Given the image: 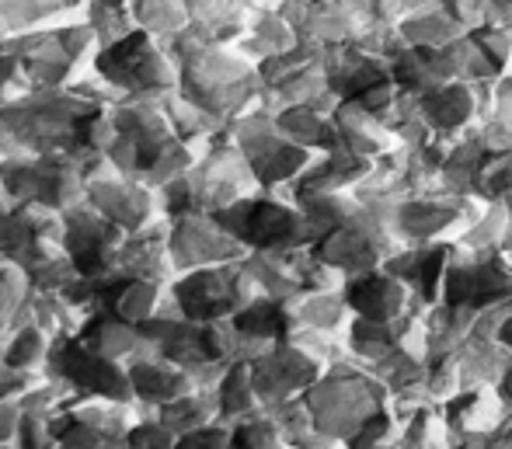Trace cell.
Segmentation results:
<instances>
[{
    "instance_id": "obj_1",
    "label": "cell",
    "mask_w": 512,
    "mask_h": 449,
    "mask_svg": "<svg viewBox=\"0 0 512 449\" xmlns=\"http://www.w3.org/2000/svg\"><path fill=\"white\" fill-rule=\"evenodd\" d=\"M408 289L398 275L384 272H356V282L349 286V307L363 314L366 321H401L405 314Z\"/></svg>"
},
{
    "instance_id": "obj_2",
    "label": "cell",
    "mask_w": 512,
    "mask_h": 449,
    "mask_svg": "<svg viewBox=\"0 0 512 449\" xmlns=\"http://www.w3.org/2000/svg\"><path fill=\"white\" fill-rule=\"evenodd\" d=\"M509 262H512V258H509Z\"/></svg>"
}]
</instances>
